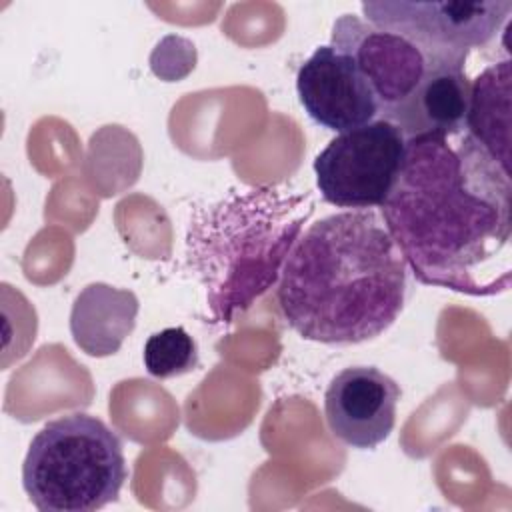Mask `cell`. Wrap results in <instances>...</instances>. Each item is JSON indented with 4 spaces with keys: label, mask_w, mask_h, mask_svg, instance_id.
I'll use <instances>...</instances> for the list:
<instances>
[{
    "label": "cell",
    "mask_w": 512,
    "mask_h": 512,
    "mask_svg": "<svg viewBox=\"0 0 512 512\" xmlns=\"http://www.w3.org/2000/svg\"><path fill=\"white\" fill-rule=\"evenodd\" d=\"M406 140V158L380 206L414 278L468 296H494L512 278V180L468 132Z\"/></svg>",
    "instance_id": "obj_1"
},
{
    "label": "cell",
    "mask_w": 512,
    "mask_h": 512,
    "mask_svg": "<svg viewBox=\"0 0 512 512\" xmlns=\"http://www.w3.org/2000/svg\"><path fill=\"white\" fill-rule=\"evenodd\" d=\"M298 100L306 114L332 132H348L378 118L376 96L354 58L332 46H318L296 74Z\"/></svg>",
    "instance_id": "obj_8"
},
{
    "label": "cell",
    "mask_w": 512,
    "mask_h": 512,
    "mask_svg": "<svg viewBox=\"0 0 512 512\" xmlns=\"http://www.w3.org/2000/svg\"><path fill=\"white\" fill-rule=\"evenodd\" d=\"M128 478L120 436L92 414L44 424L22 462V488L40 512H94L114 502Z\"/></svg>",
    "instance_id": "obj_4"
},
{
    "label": "cell",
    "mask_w": 512,
    "mask_h": 512,
    "mask_svg": "<svg viewBox=\"0 0 512 512\" xmlns=\"http://www.w3.org/2000/svg\"><path fill=\"white\" fill-rule=\"evenodd\" d=\"M138 310L140 304L134 292L92 282L80 290L72 304V338L88 356H112L134 330Z\"/></svg>",
    "instance_id": "obj_10"
},
{
    "label": "cell",
    "mask_w": 512,
    "mask_h": 512,
    "mask_svg": "<svg viewBox=\"0 0 512 512\" xmlns=\"http://www.w3.org/2000/svg\"><path fill=\"white\" fill-rule=\"evenodd\" d=\"M312 210L308 194L260 186L194 216L188 258L206 288L214 322H230L276 284Z\"/></svg>",
    "instance_id": "obj_3"
},
{
    "label": "cell",
    "mask_w": 512,
    "mask_h": 512,
    "mask_svg": "<svg viewBox=\"0 0 512 512\" xmlns=\"http://www.w3.org/2000/svg\"><path fill=\"white\" fill-rule=\"evenodd\" d=\"M330 44L354 58L376 96L378 118L390 124L400 118L440 68L466 64L468 58L464 54L428 52L356 14H342L334 22Z\"/></svg>",
    "instance_id": "obj_5"
},
{
    "label": "cell",
    "mask_w": 512,
    "mask_h": 512,
    "mask_svg": "<svg viewBox=\"0 0 512 512\" xmlns=\"http://www.w3.org/2000/svg\"><path fill=\"white\" fill-rule=\"evenodd\" d=\"M464 130L510 168V60L488 66L472 82Z\"/></svg>",
    "instance_id": "obj_11"
},
{
    "label": "cell",
    "mask_w": 512,
    "mask_h": 512,
    "mask_svg": "<svg viewBox=\"0 0 512 512\" xmlns=\"http://www.w3.org/2000/svg\"><path fill=\"white\" fill-rule=\"evenodd\" d=\"M142 360L152 376L174 378L198 366V346L182 326H170L146 340Z\"/></svg>",
    "instance_id": "obj_12"
},
{
    "label": "cell",
    "mask_w": 512,
    "mask_h": 512,
    "mask_svg": "<svg viewBox=\"0 0 512 512\" xmlns=\"http://www.w3.org/2000/svg\"><path fill=\"white\" fill-rule=\"evenodd\" d=\"M406 268L376 212L330 214L292 246L282 268L278 304L304 340L366 342L400 316L408 288Z\"/></svg>",
    "instance_id": "obj_2"
},
{
    "label": "cell",
    "mask_w": 512,
    "mask_h": 512,
    "mask_svg": "<svg viewBox=\"0 0 512 512\" xmlns=\"http://www.w3.org/2000/svg\"><path fill=\"white\" fill-rule=\"evenodd\" d=\"M398 400L400 386L376 366L344 368L330 380L324 394L328 428L340 442L372 450L390 436Z\"/></svg>",
    "instance_id": "obj_9"
},
{
    "label": "cell",
    "mask_w": 512,
    "mask_h": 512,
    "mask_svg": "<svg viewBox=\"0 0 512 512\" xmlns=\"http://www.w3.org/2000/svg\"><path fill=\"white\" fill-rule=\"evenodd\" d=\"M406 158L404 134L386 120H372L332 138L314 160L322 198L338 208L382 206Z\"/></svg>",
    "instance_id": "obj_6"
},
{
    "label": "cell",
    "mask_w": 512,
    "mask_h": 512,
    "mask_svg": "<svg viewBox=\"0 0 512 512\" xmlns=\"http://www.w3.org/2000/svg\"><path fill=\"white\" fill-rule=\"evenodd\" d=\"M364 20L396 32L428 52L464 54L486 46L508 20L510 0H378L362 2Z\"/></svg>",
    "instance_id": "obj_7"
}]
</instances>
